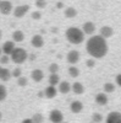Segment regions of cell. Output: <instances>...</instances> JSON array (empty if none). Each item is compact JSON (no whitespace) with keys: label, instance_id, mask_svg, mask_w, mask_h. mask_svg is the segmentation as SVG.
<instances>
[{"label":"cell","instance_id":"cell-1","mask_svg":"<svg viewBox=\"0 0 121 123\" xmlns=\"http://www.w3.org/2000/svg\"><path fill=\"white\" fill-rule=\"evenodd\" d=\"M86 49L92 58L100 59L106 55L109 48H108L106 39L99 35H95V36H90V38L87 41Z\"/></svg>","mask_w":121,"mask_h":123},{"label":"cell","instance_id":"cell-2","mask_svg":"<svg viewBox=\"0 0 121 123\" xmlns=\"http://www.w3.org/2000/svg\"><path fill=\"white\" fill-rule=\"evenodd\" d=\"M65 36L71 44H81L84 41L83 31L78 27H68L65 32Z\"/></svg>","mask_w":121,"mask_h":123},{"label":"cell","instance_id":"cell-3","mask_svg":"<svg viewBox=\"0 0 121 123\" xmlns=\"http://www.w3.org/2000/svg\"><path fill=\"white\" fill-rule=\"evenodd\" d=\"M10 59H11L15 64H22L28 59V53L27 50L21 48V47H16L14 49V52L10 54Z\"/></svg>","mask_w":121,"mask_h":123},{"label":"cell","instance_id":"cell-4","mask_svg":"<svg viewBox=\"0 0 121 123\" xmlns=\"http://www.w3.org/2000/svg\"><path fill=\"white\" fill-rule=\"evenodd\" d=\"M49 121L52 123H61L64 122V115L60 110H53L49 113Z\"/></svg>","mask_w":121,"mask_h":123},{"label":"cell","instance_id":"cell-5","mask_svg":"<svg viewBox=\"0 0 121 123\" xmlns=\"http://www.w3.org/2000/svg\"><path fill=\"white\" fill-rule=\"evenodd\" d=\"M28 11H29V5H27V4H25V5H17L14 9V16L17 17V18H21Z\"/></svg>","mask_w":121,"mask_h":123},{"label":"cell","instance_id":"cell-6","mask_svg":"<svg viewBox=\"0 0 121 123\" xmlns=\"http://www.w3.org/2000/svg\"><path fill=\"white\" fill-rule=\"evenodd\" d=\"M12 4L9 0H0V14L3 15H9L12 12Z\"/></svg>","mask_w":121,"mask_h":123},{"label":"cell","instance_id":"cell-7","mask_svg":"<svg viewBox=\"0 0 121 123\" xmlns=\"http://www.w3.org/2000/svg\"><path fill=\"white\" fill-rule=\"evenodd\" d=\"M79 58H81V55H79V52H78V50H76V49L70 50V52L67 53V55H66V59H67V62H68V63L71 64V65H75L76 63H78Z\"/></svg>","mask_w":121,"mask_h":123},{"label":"cell","instance_id":"cell-8","mask_svg":"<svg viewBox=\"0 0 121 123\" xmlns=\"http://www.w3.org/2000/svg\"><path fill=\"white\" fill-rule=\"evenodd\" d=\"M15 48H16V46H15L14 41H6V42L3 44V47H1V52L4 54H6V55H10L14 52Z\"/></svg>","mask_w":121,"mask_h":123},{"label":"cell","instance_id":"cell-9","mask_svg":"<svg viewBox=\"0 0 121 123\" xmlns=\"http://www.w3.org/2000/svg\"><path fill=\"white\" fill-rule=\"evenodd\" d=\"M106 123H121V113L117 111L110 112L106 116Z\"/></svg>","mask_w":121,"mask_h":123},{"label":"cell","instance_id":"cell-10","mask_svg":"<svg viewBox=\"0 0 121 123\" xmlns=\"http://www.w3.org/2000/svg\"><path fill=\"white\" fill-rule=\"evenodd\" d=\"M82 31H83V33H84V35L92 36V35L95 32V25H94L92 21H87V22L83 24V26H82Z\"/></svg>","mask_w":121,"mask_h":123},{"label":"cell","instance_id":"cell-11","mask_svg":"<svg viewBox=\"0 0 121 123\" xmlns=\"http://www.w3.org/2000/svg\"><path fill=\"white\" fill-rule=\"evenodd\" d=\"M58 87L56 86H53V85H49L48 87H45V90H44V96L47 97V98H54V97H56V95H58Z\"/></svg>","mask_w":121,"mask_h":123},{"label":"cell","instance_id":"cell-12","mask_svg":"<svg viewBox=\"0 0 121 123\" xmlns=\"http://www.w3.org/2000/svg\"><path fill=\"white\" fill-rule=\"evenodd\" d=\"M58 91L60 94H68L71 91V84L68 81H60L58 85Z\"/></svg>","mask_w":121,"mask_h":123},{"label":"cell","instance_id":"cell-13","mask_svg":"<svg viewBox=\"0 0 121 123\" xmlns=\"http://www.w3.org/2000/svg\"><path fill=\"white\" fill-rule=\"evenodd\" d=\"M70 110H71L72 113H79V112H82V110H83V104L78 100L72 101L71 105H70Z\"/></svg>","mask_w":121,"mask_h":123},{"label":"cell","instance_id":"cell-14","mask_svg":"<svg viewBox=\"0 0 121 123\" xmlns=\"http://www.w3.org/2000/svg\"><path fill=\"white\" fill-rule=\"evenodd\" d=\"M31 44L34 47V48H40L44 46V39L40 35H34L31 39Z\"/></svg>","mask_w":121,"mask_h":123},{"label":"cell","instance_id":"cell-15","mask_svg":"<svg viewBox=\"0 0 121 123\" xmlns=\"http://www.w3.org/2000/svg\"><path fill=\"white\" fill-rule=\"evenodd\" d=\"M108 101H109V98H108V95L105 94V92H99V94H97L95 102L99 106H105L108 104Z\"/></svg>","mask_w":121,"mask_h":123},{"label":"cell","instance_id":"cell-16","mask_svg":"<svg viewBox=\"0 0 121 123\" xmlns=\"http://www.w3.org/2000/svg\"><path fill=\"white\" fill-rule=\"evenodd\" d=\"M31 78L33 79V81H36V83H40V81L43 80V78H44L43 70H40V69H34V70H32Z\"/></svg>","mask_w":121,"mask_h":123},{"label":"cell","instance_id":"cell-17","mask_svg":"<svg viewBox=\"0 0 121 123\" xmlns=\"http://www.w3.org/2000/svg\"><path fill=\"white\" fill-rule=\"evenodd\" d=\"M114 35V30L110 27V26H103L102 28H100V35L99 36H102L103 38H110Z\"/></svg>","mask_w":121,"mask_h":123},{"label":"cell","instance_id":"cell-18","mask_svg":"<svg viewBox=\"0 0 121 123\" xmlns=\"http://www.w3.org/2000/svg\"><path fill=\"white\" fill-rule=\"evenodd\" d=\"M71 90L74 91V94L76 95H82L84 92V86L82 83H79V81H76V83H74L71 85Z\"/></svg>","mask_w":121,"mask_h":123},{"label":"cell","instance_id":"cell-19","mask_svg":"<svg viewBox=\"0 0 121 123\" xmlns=\"http://www.w3.org/2000/svg\"><path fill=\"white\" fill-rule=\"evenodd\" d=\"M23 39H25V33L22 32V31H20V30L14 31V33H12V41H14L15 43H20V42H22Z\"/></svg>","mask_w":121,"mask_h":123},{"label":"cell","instance_id":"cell-20","mask_svg":"<svg viewBox=\"0 0 121 123\" xmlns=\"http://www.w3.org/2000/svg\"><path fill=\"white\" fill-rule=\"evenodd\" d=\"M11 70H9L7 68H3L0 71V80L1 81H9L11 79Z\"/></svg>","mask_w":121,"mask_h":123},{"label":"cell","instance_id":"cell-21","mask_svg":"<svg viewBox=\"0 0 121 123\" xmlns=\"http://www.w3.org/2000/svg\"><path fill=\"white\" fill-rule=\"evenodd\" d=\"M48 80H49V85L58 86L60 83V76H59V74H50Z\"/></svg>","mask_w":121,"mask_h":123},{"label":"cell","instance_id":"cell-22","mask_svg":"<svg viewBox=\"0 0 121 123\" xmlns=\"http://www.w3.org/2000/svg\"><path fill=\"white\" fill-rule=\"evenodd\" d=\"M76 15H77V10L75 7L70 6V7L65 9V16L67 18H74V17H76Z\"/></svg>","mask_w":121,"mask_h":123},{"label":"cell","instance_id":"cell-23","mask_svg":"<svg viewBox=\"0 0 121 123\" xmlns=\"http://www.w3.org/2000/svg\"><path fill=\"white\" fill-rule=\"evenodd\" d=\"M68 75L71 76V78H77L79 75V69L75 65H71L68 68Z\"/></svg>","mask_w":121,"mask_h":123},{"label":"cell","instance_id":"cell-24","mask_svg":"<svg viewBox=\"0 0 121 123\" xmlns=\"http://www.w3.org/2000/svg\"><path fill=\"white\" fill-rule=\"evenodd\" d=\"M104 91H105V94H111V92H114L115 91V84L105 83L104 84Z\"/></svg>","mask_w":121,"mask_h":123},{"label":"cell","instance_id":"cell-25","mask_svg":"<svg viewBox=\"0 0 121 123\" xmlns=\"http://www.w3.org/2000/svg\"><path fill=\"white\" fill-rule=\"evenodd\" d=\"M7 97V90L4 85L0 84V101H4Z\"/></svg>","mask_w":121,"mask_h":123},{"label":"cell","instance_id":"cell-26","mask_svg":"<svg viewBox=\"0 0 121 123\" xmlns=\"http://www.w3.org/2000/svg\"><path fill=\"white\" fill-rule=\"evenodd\" d=\"M17 84H18V86L25 87L28 84V79L26 76H20V78H17Z\"/></svg>","mask_w":121,"mask_h":123},{"label":"cell","instance_id":"cell-27","mask_svg":"<svg viewBox=\"0 0 121 123\" xmlns=\"http://www.w3.org/2000/svg\"><path fill=\"white\" fill-rule=\"evenodd\" d=\"M32 119H33V122H34V123H43L44 117H43V115H42V113H36V115H33Z\"/></svg>","mask_w":121,"mask_h":123},{"label":"cell","instance_id":"cell-28","mask_svg":"<svg viewBox=\"0 0 121 123\" xmlns=\"http://www.w3.org/2000/svg\"><path fill=\"white\" fill-rule=\"evenodd\" d=\"M49 71H50V74H58V71H59V65H58L56 63L50 64V65H49Z\"/></svg>","mask_w":121,"mask_h":123},{"label":"cell","instance_id":"cell-29","mask_svg":"<svg viewBox=\"0 0 121 123\" xmlns=\"http://www.w3.org/2000/svg\"><path fill=\"white\" fill-rule=\"evenodd\" d=\"M92 121H93L94 123H102V121H103V116L100 115V113H93V116H92Z\"/></svg>","mask_w":121,"mask_h":123},{"label":"cell","instance_id":"cell-30","mask_svg":"<svg viewBox=\"0 0 121 123\" xmlns=\"http://www.w3.org/2000/svg\"><path fill=\"white\" fill-rule=\"evenodd\" d=\"M11 75L14 78H20V76H22V70L21 68H15L12 71H11Z\"/></svg>","mask_w":121,"mask_h":123},{"label":"cell","instance_id":"cell-31","mask_svg":"<svg viewBox=\"0 0 121 123\" xmlns=\"http://www.w3.org/2000/svg\"><path fill=\"white\" fill-rule=\"evenodd\" d=\"M36 6L38 9H44L47 6V1L45 0H36Z\"/></svg>","mask_w":121,"mask_h":123},{"label":"cell","instance_id":"cell-32","mask_svg":"<svg viewBox=\"0 0 121 123\" xmlns=\"http://www.w3.org/2000/svg\"><path fill=\"white\" fill-rule=\"evenodd\" d=\"M9 62H10V55H6V54L0 55V64H7Z\"/></svg>","mask_w":121,"mask_h":123},{"label":"cell","instance_id":"cell-33","mask_svg":"<svg viewBox=\"0 0 121 123\" xmlns=\"http://www.w3.org/2000/svg\"><path fill=\"white\" fill-rule=\"evenodd\" d=\"M86 64H87L88 68H93V67L95 65V60H94V58H93V59H88Z\"/></svg>","mask_w":121,"mask_h":123},{"label":"cell","instance_id":"cell-34","mask_svg":"<svg viewBox=\"0 0 121 123\" xmlns=\"http://www.w3.org/2000/svg\"><path fill=\"white\" fill-rule=\"evenodd\" d=\"M40 17H42V14H40L39 11H34V12L32 14V18H33V20H39Z\"/></svg>","mask_w":121,"mask_h":123},{"label":"cell","instance_id":"cell-35","mask_svg":"<svg viewBox=\"0 0 121 123\" xmlns=\"http://www.w3.org/2000/svg\"><path fill=\"white\" fill-rule=\"evenodd\" d=\"M115 81H116V85L121 87V74H117L116 78H115Z\"/></svg>","mask_w":121,"mask_h":123},{"label":"cell","instance_id":"cell-36","mask_svg":"<svg viewBox=\"0 0 121 123\" xmlns=\"http://www.w3.org/2000/svg\"><path fill=\"white\" fill-rule=\"evenodd\" d=\"M21 123H34V122H33L32 118H26V119H23Z\"/></svg>","mask_w":121,"mask_h":123},{"label":"cell","instance_id":"cell-37","mask_svg":"<svg viewBox=\"0 0 121 123\" xmlns=\"http://www.w3.org/2000/svg\"><path fill=\"white\" fill-rule=\"evenodd\" d=\"M63 6H64V4H63V3H58V9H61Z\"/></svg>","mask_w":121,"mask_h":123},{"label":"cell","instance_id":"cell-38","mask_svg":"<svg viewBox=\"0 0 121 123\" xmlns=\"http://www.w3.org/2000/svg\"><path fill=\"white\" fill-rule=\"evenodd\" d=\"M29 59H32V60H34V59H36V55H31V57H29Z\"/></svg>","mask_w":121,"mask_h":123},{"label":"cell","instance_id":"cell-39","mask_svg":"<svg viewBox=\"0 0 121 123\" xmlns=\"http://www.w3.org/2000/svg\"><path fill=\"white\" fill-rule=\"evenodd\" d=\"M1 118H3V115H1V112H0V121H1Z\"/></svg>","mask_w":121,"mask_h":123},{"label":"cell","instance_id":"cell-40","mask_svg":"<svg viewBox=\"0 0 121 123\" xmlns=\"http://www.w3.org/2000/svg\"><path fill=\"white\" fill-rule=\"evenodd\" d=\"M0 39H1V30H0Z\"/></svg>","mask_w":121,"mask_h":123},{"label":"cell","instance_id":"cell-41","mask_svg":"<svg viewBox=\"0 0 121 123\" xmlns=\"http://www.w3.org/2000/svg\"><path fill=\"white\" fill-rule=\"evenodd\" d=\"M1 53H3V52H1V47H0V55H1Z\"/></svg>","mask_w":121,"mask_h":123},{"label":"cell","instance_id":"cell-42","mask_svg":"<svg viewBox=\"0 0 121 123\" xmlns=\"http://www.w3.org/2000/svg\"><path fill=\"white\" fill-rule=\"evenodd\" d=\"M1 69H3V68H1V65H0V71H1Z\"/></svg>","mask_w":121,"mask_h":123},{"label":"cell","instance_id":"cell-43","mask_svg":"<svg viewBox=\"0 0 121 123\" xmlns=\"http://www.w3.org/2000/svg\"><path fill=\"white\" fill-rule=\"evenodd\" d=\"M61 123H67V122H61Z\"/></svg>","mask_w":121,"mask_h":123}]
</instances>
